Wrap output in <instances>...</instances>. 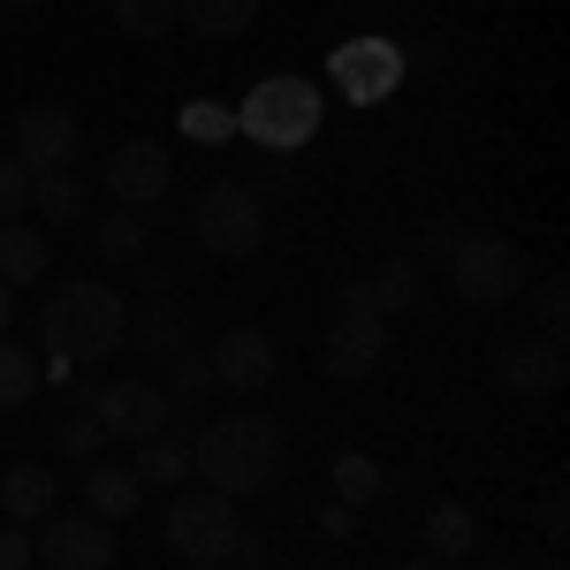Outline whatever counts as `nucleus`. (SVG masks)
Here are the masks:
<instances>
[{"mask_svg":"<svg viewBox=\"0 0 570 570\" xmlns=\"http://www.w3.org/2000/svg\"><path fill=\"white\" fill-rule=\"evenodd\" d=\"M206 365H214V389L252 395V389L274 381V335H266V327H220V343L206 351Z\"/></svg>","mask_w":570,"mask_h":570,"instance_id":"obj_12","label":"nucleus"},{"mask_svg":"<svg viewBox=\"0 0 570 570\" xmlns=\"http://www.w3.org/2000/svg\"><path fill=\"white\" fill-rule=\"evenodd\" d=\"M327 85H343V99L351 107H381L395 85H403V46L389 39H343L335 53H327Z\"/></svg>","mask_w":570,"mask_h":570,"instance_id":"obj_9","label":"nucleus"},{"mask_svg":"<svg viewBox=\"0 0 570 570\" xmlns=\"http://www.w3.org/2000/svg\"><path fill=\"white\" fill-rule=\"evenodd\" d=\"M532 320H540V335H570V282L563 274H540V289H532Z\"/></svg>","mask_w":570,"mask_h":570,"instance_id":"obj_30","label":"nucleus"},{"mask_svg":"<svg viewBox=\"0 0 570 570\" xmlns=\"http://www.w3.org/2000/svg\"><path fill=\"white\" fill-rule=\"evenodd\" d=\"M206 395H214V365L198 351H176L168 357V403H176V411H198Z\"/></svg>","mask_w":570,"mask_h":570,"instance_id":"obj_27","label":"nucleus"},{"mask_svg":"<svg viewBox=\"0 0 570 570\" xmlns=\"http://www.w3.org/2000/svg\"><path fill=\"white\" fill-rule=\"evenodd\" d=\"M168 389H153V381H115V389H99V426L115 441H145L168 426Z\"/></svg>","mask_w":570,"mask_h":570,"instance_id":"obj_13","label":"nucleus"},{"mask_svg":"<svg viewBox=\"0 0 570 570\" xmlns=\"http://www.w3.org/2000/svg\"><path fill=\"white\" fill-rule=\"evenodd\" d=\"M53 502H61V480H53V464L23 456V464H8V472H0V510H8V525H39Z\"/></svg>","mask_w":570,"mask_h":570,"instance_id":"obj_15","label":"nucleus"},{"mask_svg":"<svg viewBox=\"0 0 570 570\" xmlns=\"http://www.w3.org/2000/svg\"><path fill=\"white\" fill-rule=\"evenodd\" d=\"M183 130H190V137H206V145H220V137H236V115H228V107H206V99H198V107H183Z\"/></svg>","mask_w":570,"mask_h":570,"instance_id":"obj_32","label":"nucleus"},{"mask_svg":"<svg viewBox=\"0 0 570 570\" xmlns=\"http://www.w3.org/2000/svg\"><path fill=\"white\" fill-rule=\"evenodd\" d=\"M8 320H16V289L0 282V335H8Z\"/></svg>","mask_w":570,"mask_h":570,"instance_id":"obj_36","label":"nucleus"},{"mask_svg":"<svg viewBox=\"0 0 570 570\" xmlns=\"http://www.w3.org/2000/svg\"><path fill=\"white\" fill-rule=\"evenodd\" d=\"M320 525L335 532V540H351V525H357V518H351V502H335V510H327V518H320Z\"/></svg>","mask_w":570,"mask_h":570,"instance_id":"obj_35","label":"nucleus"},{"mask_svg":"<svg viewBox=\"0 0 570 570\" xmlns=\"http://www.w3.org/2000/svg\"><path fill=\"white\" fill-rule=\"evenodd\" d=\"M320 115H327L320 85H305V77H266L236 107V130L252 137V145H266V153H297V145L320 137Z\"/></svg>","mask_w":570,"mask_h":570,"instance_id":"obj_4","label":"nucleus"},{"mask_svg":"<svg viewBox=\"0 0 570 570\" xmlns=\"http://www.w3.org/2000/svg\"><path fill=\"white\" fill-rule=\"evenodd\" d=\"M190 472L206 487H220V494H236V502H244V494H266L274 472H282V426H274L266 411H228L214 426H198Z\"/></svg>","mask_w":570,"mask_h":570,"instance_id":"obj_2","label":"nucleus"},{"mask_svg":"<svg viewBox=\"0 0 570 570\" xmlns=\"http://www.w3.org/2000/svg\"><path fill=\"white\" fill-rule=\"evenodd\" d=\"M8 153H16L31 176H39V168H77L85 130H77L69 107H23V115H16V137H8Z\"/></svg>","mask_w":570,"mask_h":570,"instance_id":"obj_10","label":"nucleus"},{"mask_svg":"<svg viewBox=\"0 0 570 570\" xmlns=\"http://www.w3.org/2000/svg\"><path fill=\"white\" fill-rule=\"evenodd\" d=\"M31 214V168L16 153H0V220H23Z\"/></svg>","mask_w":570,"mask_h":570,"instance_id":"obj_31","label":"nucleus"},{"mask_svg":"<svg viewBox=\"0 0 570 570\" xmlns=\"http://www.w3.org/2000/svg\"><path fill=\"white\" fill-rule=\"evenodd\" d=\"M85 206L91 190L77 168H39L31 176V214H39V228H85Z\"/></svg>","mask_w":570,"mask_h":570,"instance_id":"obj_16","label":"nucleus"},{"mask_svg":"<svg viewBox=\"0 0 570 570\" xmlns=\"http://www.w3.org/2000/svg\"><path fill=\"white\" fill-rule=\"evenodd\" d=\"M381 357H389V320L373 305H357V297H343V320L327 335V373L335 381H365V373H381Z\"/></svg>","mask_w":570,"mask_h":570,"instance_id":"obj_11","label":"nucleus"},{"mask_svg":"<svg viewBox=\"0 0 570 570\" xmlns=\"http://www.w3.org/2000/svg\"><path fill=\"white\" fill-rule=\"evenodd\" d=\"M373 494H381V464H373V456H357V449H343V456H335V502L365 510Z\"/></svg>","mask_w":570,"mask_h":570,"instance_id":"obj_28","label":"nucleus"},{"mask_svg":"<svg viewBox=\"0 0 570 570\" xmlns=\"http://www.w3.org/2000/svg\"><path fill=\"white\" fill-rule=\"evenodd\" d=\"M183 327H190V320H183V305L153 289L145 320H130V343H137V351H153V357H176V351H190V335H183Z\"/></svg>","mask_w":570,"mask_h":570,"instance_id":"obj_23","label":"nucleus"},{"mask_svg":"<svg viewBox=\"0 0 570 570\" xmlns=\"http://www.w3.org/2000/svg\"><path fill=\"white\" fill-rule=\"evenodd\" d=\"M343 297H357V305H373L381 320H395V312L419 305V266H411V259H381L373 274H357Z\"/></svg>","mask_w":570,"mask_h":570,"instance_id":"obj_18","label":"nucleus"},{"mask_svg":"<svg viewBox=\"0 0 570 570\" xmlns=\"http://www.w3.org/2000/svg\"><path fill=\"white\" fill-rule=\"evenodd\" d=\"M236 494H220V487H198V494H176L168 502V518H160V540H168V556L190 570H228L236 556Z\"/></svg>","mask_w":570,"mask_h":570,"instance_id":"obj_3","label":"nucleus"},{"mask_svg":"<svg viewBox=\"0 0 570 570\" xmlns=\"http://www.w3.org/2000/svg\"><path fill=\"white\" fill-rule=\"evenodd\" d=\"M99 183H107L115 206H145V214H160V198H168V183H176V160H168L160 137H122V145L107 153Z\"/></svg>","mask_w":570,"mask_h":570,"instance_id":"obj_8","label":"nucleus"},{"mask_svg":"<svg viewBox=\"0 0 570 570\" xmlns=\"http://www.w3.org/2000/svg\"><path fill=\"white\" fill-rule=\"evenodd\" d=\"M532 518H540V532H548V540H563V532H570V502H563V487H548Z\"/></svg>","mask_w":570,"mask_h":570,"instance_id":"obj_33","label":"nucleus"},{"mask_svg":"<svg viewBox=\"0 0 570 570\" xmlns=\"http://www.w3.org/2000/svg\"><path fill=\"white\" fill-rule=\"evenodd\" d=\"M137 502H145V487H137L130 464H107V456H91V464H85V510H91V518L122 525V518H137Z\"/></svg>","mask_w":570,"mask_h":570,"instance_id":"obj_17","label":"nucleus"},{"mask_svg":"<svg viewBox=\"0 0 570 570\" xmlns=\"http://www.w3.org/2000/svg\"><path fill=\"white\" fill-rule=\"evenodd\" d=\"M31 563H46V570H115V525L91 518V510H46L39 540H31Z\"/></svg>","mask_w":570,"mask_h":570,"instance_id":"obj_7","label":"nucleus"},{"mask_svg":"<svg viewBox=\"0 0 570 570\" xmlns=\"http://www.w3.org/2000/svg\"><path fill=\"white\" fill-rule=\"evenodd\" d=\"M130 472H137V487H176V480H190V441L183 434H145L137 441V456H130Z\"/></svg>","mask_w":570,"mask_h":570,"instance_id":"obj_21","label":"nucleus"},{"mask_svg":"<svg viewBox=\"0 0 570 570\" xmlns=\"http://www.w3.org/2000/svg\"><path fill=\"white\" fill-rule=\"evenodd\" d=\"M570 381V357L556 335H532V343H510L502 351V389H518V395H556Z\"/></svg>","mask_w":570,"mask_h":570,"instance_id":"obj_14","label":"nucleus"},{"mask_svg":"<svg viewBox=\"0 0 570 570\" xmlns=\"http://www.w3.org/2000/svg\"><path fill=\"white\" fill-rule=\"evenodd\" d=\"M46 236H39V220H0V282L8 289H31L46 274Z\"/></svg>","mask_w":570,"mask_h":570,"instance_id":"obj_19","label":"nucleus"},{"mask_svg":"<svg viewBox=\"0 0 570 570\" xmlns=\"http://www.w3.org/2000/svg\"><path fill=\"white\" fill-rule=\"evenodd\" d=\"M8 8H39V0H8Z\"/></svg>","mask_w":570,"mask_h":570,"instance_id":"obj_37","label":"nucleus"},{"mask_svg":"<svg viewBox=\"0 0 570 570\" xmlns=\"http://www.w3.org/2000/svg\"><path fill=\"white\" fill-rule=\"evenodd\" d=\"M39 335L53 351V373L69 365H99L130 343V305L99 282V274H77V282H53L39 305Z\"/></svg>","mask_w":570,"mask_h":570,"instance_id":"obj_1","label":"nucleus"},{"mask_svg":"<svg viewBox=\"0 0 570 570\" xmlns=\"http://www.w3.org/2000/svg\"><path fill=\"white\" fill-rule=\"evenodd\" d=\"M176 23L198 39H244L259 23V0H176Z\"/></svg>","mask_w":570,"mask_h":570,"instance_id":"obj_20","label":"nucleus"},{"mask_svg":"<svg viewBox=\"0 0 570 570\" xmlns=\"http://www.w3.org/2000/svg\"><path fill=\"white\" fill-rule=\"evenodd\" d=\"M472 548H480L472 510H464V502H434V510H426V556H441V563H464Z\"/></svg>","mask_w":570,"mask_h":570,"instance_id":"obj_24","label":"nucleus"},{"mask_svg":"<svg viewBox=\"0 0 570 570\" xmlns=\"http://www.w3.org/2000/svg\"><path fill=\"white\" fill-rule=\"evenodd\" d=\"M449 282L472 312H502L525 289V252L510 236H456L449 244Z\"/></svg>","mask_w":570,"mask_h":570,"instance_id":"obj_6","label":"nucleus"},{"mask_svg":"<svg viewBox=\"0 0 570 570\" xmlns=\"http://www.w3.org/2000/svg\"><path fill=\"white\" fill-rule=\"evenodd\" d=\"M31 395H39V357L0 335V411H23Z\"/></svg>","mask_w":570,"mask_h":570,"instance_id":"obj_26","label":"nucleus"},{"mask_svg":"<svg viewBox=\"0 0 570 570\" xmlns=\"http://www.w3.org/2000/svg\"><path fill=\"white\" fill-rule=\"evenodd\" d=\"M190 236L214 252V259H259L266 244V206L252 183H206L190 198Z\"/></svg>","mask_w":570,"mask_h":570,"instance_id":"obj_5","label":"nucleus"},{"mask_svg":"<svg viewBox=\"0 0 570 570\" xmlns=\"http://www.w3.org/2000/svg\"><path fill=\"white\" fill-rule=\"evenodd\" d=\"M0 570H31V525H0Z\"/></svg>","mask_w":570,"mask_h":570,"instance_id":"obj_34","label":"nucleus"},{"mask_svg":"<svg viewBox=\"0 0 570 570\" xmlns=\"http://www.w3.org/2000/svg\"><path fill=\"white\" fill-rule=\"evenodd\" d=\"M145 244H153V214H145V206H115V214H99V259H107V266H137V259H145Z\"/></svg>","mask_w":570,"mask_h":570,"instance_id":"obj_22","label":"nucleus"},{"mask_svg":"<svg viewBox=\"0 0 570 570\" xmlns=\"http://www.w3.org/2000/svg\"><path fill=\"white\" fill-rule=\"evenodd\" d=\"M99 441H107V426H99V411H69V419L53 426V449H61L69 464H91V456H99Z\"/></svg>","mask_w":570,"mask_h":570,"instance_id":"obj_29","label":"nucleus"},{"mask_svg":"<svg viewBox=\"0 0 570 570\" xmlns=\"http://www.w3.org/2000/svg\"><path fill=\"white\" fill-rule=\"evenodd\" d=\"M107 16H115L122 39H145V46L176 31V0H107Z\"/></svg>","mask_w":570,"mask_h":570,"instance_id":"obj_25","label":"nucleus"}]
</instances>
